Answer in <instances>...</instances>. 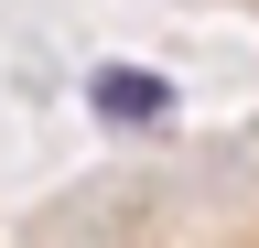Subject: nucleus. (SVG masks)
Instances as JSON below:
<instances>
[{
  "instance_id": "nucleus-1",
  "label": "nucleus",
  "mask_w": 259,
  "mask_h": 248,
  "mask_svg": "<svg viewBox=\"0 0 259 248\" xmlns=\"http://www.w3.org/2000/svg\"><path fill=\"white\" fill-rule=\"evenodd\" d=\"M87 108L108 119V130H162V119H173V76H151V65H97V76H87Z\"/></svg>"
}]
</instances>
